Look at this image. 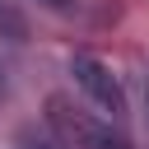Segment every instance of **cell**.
Segmentation results:
<instances>
[{
	"label": "cell",
	"mask_w": 149,
	"mask_h": 149,
	"mask_svg": "<svg viewBox=\"0 0 149 149\" xmlns=\"http://www.w3.org/2000/svg\"><path fill=\"white\" fill-rule=\"evenodd\" d=\"M42 5H51V9H65V5H70V0H42Z\"/></svg>",
	"instance_id": "obj_5"
},
{
	"label": "cell",
	"mask_w": 149,
	"mask_h": 149,
	"mask_svg": "<svg viewBox=\"0 0 149 149\" xmlns=\"http://www.w3.org/2000/svg\"><path fill=\"white\" fill-rule=\"evenodd\" d=\"M0 37H5V42H23V37H28V19H23L14 5H5V0H0Z\"/></svg>",
	"instance_id": "obj_2"
},
{
	"label": "cell",
	"mask_w": 149,
	"mask_h": 149,
	"mask_svg": "<svg viewBox=\"0 0 149 149\" xmlns=\"http://www.w3.org/2000/svg\"><path fill=\"white\" fill-rule=\"evenodd\" d=\"M9 98V74H5V65H0V102Z\"/></svg>",
	"instance_id": "obj_4"
},
{
	"label": "cell",
	"mask_w": 149,
	"mask_h": 149,
	"mask_svg": "<svg viewBox=\"0 0 149 149\" xmlns=\"http://www.w3.org/2000/svg\"><path fill=\"white\" fill-rule=\"evenodd\" d=\"M19 149H65V144L51 140V135H42V130H23L19 135Z\"/></svg>",
	"instance_id": "obj_3"
},
{
	"label": "cell",
	"mask_w": 149,
	"mask_h": 149,
	"mask_svg": "<svg viewBox=\"0 0 149 149\" xmlns=\"http://www.w3.org/2000/svg\"><path fill=\"white\" fill-rule=\"evenodd\" d=\"M144 102H149V79H144Z\"/></svg>",
	"instance_id": "obj_6"
},
{
	"label": "cell",
	"mask_w": 149,
	"mask_h": 149,
	"mask_svg": "<svg viewBox=\"0 0 149 149\" xmlns=\"http://www.w3.org/2000/svg\"><path fill=\"white\" fill-rule=\"evenodd\" d=\"M70 79L84 88V98H88L102 116H112V121L126 116V93H121V79L112 74L107 61H98V56H88V51H74V56H70Z\"/></svg>",
	"instance_id": "obj_1"
}]
</instances>
